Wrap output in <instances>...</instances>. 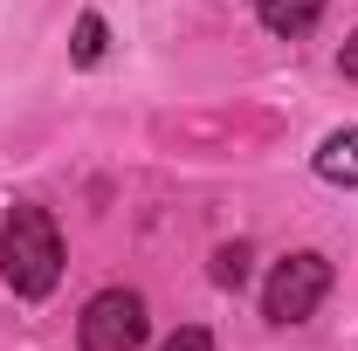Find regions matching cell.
I'll return each instance as SVG.
<instances>
[{"mask_svg": "<svg viewBox=\"0 0 358 351\" xmlns=\"http://www.w3.org/2000/svg\"><path fill=\"white\" fill-rule=\"evenodd\" d=\"M0 275L28 303H42L48 289L62 282V234H55V220L35 200H14L7 220H0Z\"/></svg>", "mask_w": 358, "mask_h": 351, "instance_id": "obj_1", "label": "cell"}, {"mask_svg": "<svg viewBox=\"0 0 358 351\" xmlns=\"http://www.w3.org/2000/svg\"><path fill=\"white\" fill-rule=\"evenodd\" d=\"M324 296H331V262H324L317 248H296V255H282V262L268 268L262 317H268V324H303Z\"/></svg>", "mask_w": 358, "mask_h": 351, "instance_id": "obj_2", "label": "cell"}, {"mask_svg": "<svg viewBox=\"0 0 358 351\" xmlns=\"http://www.w3.org/2000/svg\"><path fill=\"white\" fill-rule=\"evenodd\" d=\"M145 331H152V317H145L138 289H96L83 303V317H76V345L83 351H138Z\"/></svg>", "mask_w": 358, "mask_h": 351, "instance_id": "obj_3", "label": "cell"}, {"mask_svg": "<svg viewBox=\"0 0 358 351\" xmlns=\"http://www.w3.org/2000/svg\"><path fill=\"white\" fill-rule=\"evenodd\" d=\"M255 14H262L268 35L296 42V35H310L317 21H324V0H255Z\"/></svg>", "mask_w": 358, "mask_h": 351, "instance_id": "obj_4", "label": "cell"}, {"mask_svg": "<svg viewBox=\"0 0 358 351\" xmlns=\"http://www.w3.org/2000/svg\"><path fill=\"white\" fill-rule=\"evenodd\" d=\"M317 173L331 186H358V124H345V131H331L317 145Z\"/></svg>", "mask_w": 358, "mask_h": 351, "instance_id": "obj_5", "label": "cell"}, {"mask_svg": "<svg viewBox=\"0 0 358 351\" xmlns=\"http://www.w3.org/2000/svg\"><path fill=\"white\" fill-rule=\"evenodd\" d=\"M103 42H110L103 14H76V42H69V55H76V62H96V55H103Z\"/></svg>", "mask_w": 358, "mask_h": 351, "instance_id": "obj_6", "label": "cell"}, {"mask_svg": "<svg viewBox=\"0 0 358 351\" xmlns=\"http://www.w3.org/2000/svg\"><path fill=\"white\" fill-rule=\"evenodd\" d=\"M214 282H221V289H241V282H248V248H241V241L214 255Z\"/></svg>", "mask_w": 358, "mask_h": 351, "instance_id": "obj_7", "label": "cell"}, {"mask_svg": "<svg viewBox=\"0 0 358 351\" xmlns=\"http://www.w3.org/2000/svg\"><path fill=\"white\" fill-rule=\"evenodd\" d=\"M159 351H214V331H200V324H186V331H173Z\"/></svg>", "mask_w": 358, "mask_h": 351, "instance_id": "obj_8", "label": "cell"}, {"mask_svg": "<svg viewBox=\"0 0 358 351\" xmlns=\"http://www.w3.org/2000/svg\"><path fill=\"white\" fill-rule=\"evenodd\" d=\"M338 69H345V76H352V83H358V28H352V42L338 48Z\"/></svg>", "mask_w": 358, "mask_h": 351, "instance_id": "obj_9", "label": "cell"}]
</instances>
